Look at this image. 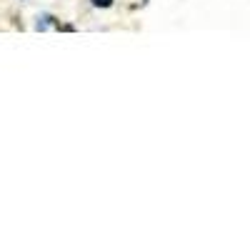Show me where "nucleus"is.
<instances>
[{
  "instance_id": "f257e3e1",
  "label": "nucleus",
  "mask_w": 250,
  "mask_h": 250,
  "mask_svg": "<svg viewBox=\"0 0 250 250\" xmlns=\"http://www.w3.org/2000/svg\"><path fill=\"white\" fill-rule=\"evenodd\" d=\"M93 5H95V8H110L113 0H93Z\"/></svg>"
}]
</instances>
